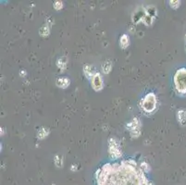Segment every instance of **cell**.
<instances>
[{"instance_id":"cell-23","label":"cell","mask_w":186,"mask_h":185,"mask_svg":"<svg viewBox=\"0 0 186 185\" xmlns=\"http://www.w3.org/2000/svg\"><path fill=\"white\" fill-rule=\"evenodd\" d=\"M72 171H76V170H77V166L72 165Z\"/></svg>"},{"instance_id":"cell-22","label":"cell","mask_w":186,"mask_h":185,"mask_svg":"<svg viewBox=\"0 0 186 185\" xmlns=\"http://www.w3.org/2000/svg\"><path fill=\"white\" fill-rule=\"evenodd\" d=\"M55 164L59 167V168H61V166H62V161L59 159V156H56V159H55Z\"/></svg>"},{"instance_id":"cell-3","label":"cell","mask_w":186,"mask_h":185,"mask_svg":"<svg viewBox=\"0 0 186 185\" xmlns=\"http://www.w3.org/2000/svg\"><path fill=\"white\" fill-rule=\"evenodd\" d=\"M141 107L147 114H152L157 108V96L153 92H149L142 99Z\"/></svg>"},{"instance_id":"cell-2","label":"cell","mask_w":186,"mask_h":185,"mask_svg":"<svg viewBox=\"0 0 186 185\" xmlns=\"http://www.w3.org/2000/svg\"><path fill=\"white\" fill-rule=\"evenodd\" d=\"M175 88L181 95H186V69L181 68L178 69L174 75Z\"/></svg>"},{"instance_id":"cell-7","label":"cell","mask_w":186,"mask_h":185,"mask_svg":"<svg viewBox=\"0 0 186 185\" xmlns=\"http://www.w3.org/2000/svg\"><path fill=\"white\" fill-rule=\"evenodd\" d=\"M177 120L181 126L186 125V111L184 109H181L177 112Z\"/></svg>"},{"instance_id":"cell-11","label":"cell","mask_w":186,"mask_h":185,"mask_svg":"<svg viewBox=\"0 0 186 185\" xmlns=\"http://www.w3.org/2000/svg\"><path fill=\"white\" fill-rule=\"evenodd\" d=\"M145 11H135L134 16V21L135 23H138L140 20H143L144 16L146 15L145 14Z\"/></svg>"},{"instance_id":"cell-1","label":"cell","mask_w":186,"mask_h":185,"mask_svg":"<svg viewBox=\"0 0 186 185\" xmlns=\"http://www.w3.org/2000/svg\"><path fill=\"white\" fill-rule=\"evenodd\" d=\"M140 167L122 160L119 164L107 163L95 172L96 185H151Z\"/></svg>"},{"instance_id":"cell-12","label":"cell","mask_w":186,"mask_h":185,"mask_svg":"<svg viewBox=\"0 0 186 185\" xmlns=\"http://www.w3.org/2000/svg\"><path fill=\"white\" fill-rule=\"evenodd\" d=\"M57 67L63 71V70L66 69V66H67V58H65V56L59 58L57 61Z\"/></svg>"},{"instance_id":"cell-16","label":"cell","mask_w":186,"mask_h":185,"mask_svg":"<svg viewBox=\"0 0 186 185\" xmlns=\"http://www.w3.org/2000/svg\"><path fill=\"white\" fill-rule=\"evenodd\" d=\"M49 32H50V30H49V27H48L47 24L42 26L41 29L39 30V33L42 36H46V35L49 34Z\"/></svg>"},{"instance_id":"cell-15","label":"cell","mask_w":186,"mask_h":185,"mask_svg":"<svg viewBox=\"0 0 186 185\" xmlns=\"http://www.w3.org/2000/svg\"><path fill=\"white\" fill-rule=\"evenodd\" d=\"M48 133H49V131H48V129H46V128H42V129L39 130L38 133H37V136H38L39 139H44V138L46 137V136L48 135Z\"/></svg>"},{"instance_id":"cell-8","label":"cell","mask_w":186,"mask_h":185,"mask_svg":"<svg viewBox=\"0 0 186 185\" xmlns=\"http://www.w3.org/2000/svg\"><path fill=\"white\" fill-rule=\"evenodd\" d=\"M130 45V38L127 34H122L121 37L119 38V46L122 49H126Z\"/></svg>"},{"instance_id":"cell-10","label":"cell","mask_w":186,"mask_h":185,"mask_svg":"<svg viewBox=\"0 0 186 185\" xmlns=\"http://www.w3.org/2000/svg\"><path fill=\"white\" fill-rule=\"evenodd\" d=\"M83 72H84V75L88 79H89V80H91V79L93 78V76L95 74V72L94 71V68H93L92 66H90V65H85L84 66V68H83Z\"/></svg>"},{"instance_id":"cell-19","label":"cell","mask_w":186,"mask_h":185,"mask_svg":"<svg viewBox=\"0 0 186 185\" xmlns=\"http://www.w3.org/2000/svg\"><path fill=\"white\" fill-rule=\"evenodd\" d=\"M170 6L174 8V10H177L180 6H181V1H170Z\"/></svg>"},{"instance_id":"cell-5","label":"cell","mask_w":186,"mask_h":185,"mask_svg":"<svg viewBox=\"0 0 186 185\" xmlns=\"http://www.w3.org/2000/svg\"><path fill=\"white\" fill-rule=\"evenodd\" d=\"M91 83H92L93 89L96 92L101 91L102 89H103L104 83H103V79H102L101 74L98 72H95V74L91 79Z\"/></svg>"},{"instance_id":"cell-4","label":"cell","mask_w":186,"mask_h":185,"mask_svg":"<svg viewBox=\"0 0 186 185\" xmlns=\"http://www.w3.org/2000/svg\"><path fill=\"white\" fill-rule=\"evenodd\" d=\"M108 153L112 159H118L121 156V144L116 138H110L108 140Z\"/></svg>"},{"instance_id":"cell-13","label":"cell","mask_w":186,"mask_h":185,"mask_svg":"<svg viewBox=\"0 0 186 185\" xmlns=\"http://www.w3.org/2000/svg\"><path fill=\"white\" fill-rule=\"evenodd\" d=\"M111 68H112V63L111 61H106V62L102 65V69H103L104 73H109L110 70H111Z\"/></svg>"},{"instance_id":"cell-20","label":"cell","mask_w":186,"mask_h":185,"mask_svg":"<svg viewBox=\"0 0 186 185\" xmlns=\"http://www.w3.org/2000/svg\"><path fill=\"white\" fill-rule=\"evenodd\" d=\"M54 8L55 10H61L62 7H63V3H62L61 1H56V2H54Z\"/></svg>"},{"instance_id":"cell-17","label":"cell","mask_w":186,"mask_h":185,"mask_svg":"<svg viewBox=\"0 0 186 185\" xmlns=\"http://www.w3.org/2000/svg\"><path fill=\"white\" fill-rule=\"evenodd\" d=\"M154 20H155V17H151V16H149V15L146 14V15L144 16L143 21H144V23L145 25L150 26V25H152Z\"/></svg>"},{"instance_id":"cell-14","label":"cell","mask_w":186,"mask_h":185,"mask_svg":"<svg viewBox=\"0 0 186 185\" xmlns=\"http://www.w3.org/2000/svg\"><path fill=\"white\" fill-rule=\"evenodd\" d=\"M145 12H146L147 15L151 16V17H156V15H157V10H156V7L153 6H148L145 7Z\"/></svg>"},{"instance_id":"cell-9","label":"cell","mask_w":186,"mask_h":185,"mask_svg":"<svg viewBox=\"0 0 186 185\" xmlns=\"http://www.w3.org/2000/svg\"><path fill=\"white\" fill-rule=\"evenodd\" d=\"M56 83H57V85L59 87L65 89V88H67L69 85V80L68 78H66V77H62V78L57 79Z\"/></svg>"},{"instance_id":"cell-24","label":"cell","mask_w":186,"mask_h":185,"mask_svg":"<svg viewBox=\"0 0 186 185\" xmlns=\"http://www.w3.org/2000/svg\"><path fill=\"white\" fill-rule=\"evenodd\" d=\"M20 75H21V76H23V75L25 76V75H26V72H25V71H23V70H21V72H20Z\"/></svg>"},{"instance_id":"cell-6","label":"cell","mask_w":186,"mask_h":185,"mask_svg":"<svg viewBox=\"0 0 186 185\" xmlns=\"http://www.w3.org/2000/svg\"><path fill=\"white\" fill-rule=\"evenodd\" d=\"M140 126H141V124H140L139 118H134L131 121L128 122L126 124V129L129 131L130 133H131V131H134L140 130Z\"/></svg>"},{"instance_id":"cell-18","label":"cell","mask_w":186,"mask_h":185,"mask_svg":"<svg viewBox=\"0 0 186 185\" xmlns=\"http://www.w3.org/2000/svg\"><path fill=\"white\" fill-rule=\"evenodd\" d=\"M140 168L142 169V170H143L144 173H148L150 171V167L146 162H142L141 165H140Z\"/></svg>"},{"instance_id":"cell-21","label":"cell","mask_w":186,"mask_h":185,"mask_svg":"<svg viewBox=\"0 0 186 185\" xmlns=\"http://www.w3.org/2000/svg\"><path fill=\"white\" fill-rule=\"evenodd\" d=\"M131 136L132 138H138L140 134H141V131L140 130H136V131H131Z\"/></svg>"}]
</instances>
